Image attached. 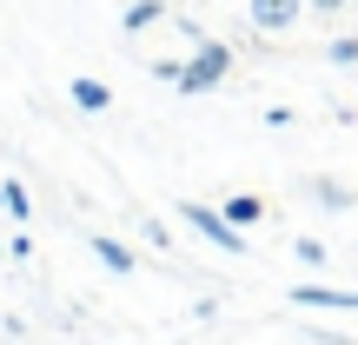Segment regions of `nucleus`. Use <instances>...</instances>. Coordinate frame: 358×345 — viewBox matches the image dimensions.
Listing matches in <instances>:
<instances>
[{"instance_id": "nucleus-1", "label": "nucleus", "mask_w": 358, "mask_h": 345, "mask_svg": "<svg viewBox=\"0 0 358 345\" xmlns=\"http://www.w3.org/2000/svg\"><path fill=\"white\" fill-rule=\"evenodd\" d=\"M232 73V47L226 40H199V47L186 53V73H179V93H213L219 80Z\"/></svg>"}, {"instance_id": "nucleus-8", "label": "nucleus", "mask_w": 358, "mask_h": 345, "mask_svg": "<svg viewBox=\"0 0 358 345\" xmlns=\"http://www.w3.org/2000/svg\"><path fill=\"white\" fill-rule=\"evenodd\" d=\"M0 213L7 219H34V199H27L20 179H0Z\"/></svg>"}, {"instance_id": "nucleus-2", "label": "nucleus", "mask_w": 358, "mask_h": 345, "mask_svg": "<svg viewBox=\"0 0 358 345\" xmlns=\"http://www.w3.org/2000/svg\"><path fill=\"white\" fill-rule=\"evenodd\" d=\"M173 213H179V219H186V226H192V232H199V239H206V246H219V253H245V232H239V226H232V219H226V213H219V206H199V199H179V206H173Z\"/></svg>"}, {"instance_id": "nucleus-7", "label": "nucleus", "mask_w": 358, "mask_h": 345, "mask_svg": "<svg viewBox=\"0 0 358 345\" xmlns=\"http://www.w3.org/2000/svg\"><path fill=\"white\" fill-rule=\"evenodd\" d=\"M166 20V7H159V0H133L127 13H120V27H127V34H146V27H159Z\"/></svg>"}, {"instance_id": "nucleus-13", "label": "nucleus", "mask_w": 358, "mask_h": 345, "mask_svg": "<svg viewBox=\"0 0 358 345\" xmlns=\"http://www.w3.org/2000/svg\"><path fill=\"white\" fill-rule=\"evenodd\" d=\"M179 73H186V60H153V80H166V87H179Z\"/></svg>"}, {"instance_id": "nucleus-4", "label": "nucleus", "mask_w": 358, "mask_h": 345, "mask_svg": "<svg viewBox=\"0 0 358 345\" xmlns=\"http://www.w3.org/2000/svg\"><path fill=\"white\" fill-rule=\"evenodd\" d=\"M292 306H312V312H358V293H345V286H292Z\"/></svg>"}, {"instance_id": "nucleus-9", "label": "nucleus", "mask_w": 358, "mask_h": 345, "mask_svg": "<svg viewBox=\"0 0 358 345\" xmlns=\"http://www.w3.org/2000/svg\"><path fill=\"white\" fill-rule=\"evenodd\" d=\"M93 259H100L106 272H133V253H127V246H120V239H106V232H100V239H93Z\"/></svg>"}, {"instance_id": "nucleus-12", "label": "nucleus", "mask_w": 358, "mask_h": 345, "mask_svg": "<svg viewBox=\"0 0 358 345\" xmlns=\"http://www.w3.org/2000/svg\"><path fill=\"white\" fill-rule=\"evenodd\" d=\"M292 253H299V266H325V246H319V239H312V232H306V239H299V246H292Z\"/></svg>"}, {"instance_id": "nucleus-10", "label": "nucleus", "mask_w": 358, "mask_h": 345, "mask_svg": "<svg viewBox=\"0 0 358 345\" xmlns=\"http://www.w3.org/2000/svg\"><path fill=\"white\" fill-rule=\"evenodd\" d=\"M312 199L332 206V213H345V206H352V186H338V179H312Z\"/></svg>"}, {"instance_id": "nucleus-3", "label": "nucleus", "mask_w": 358, "mask_h": 345, "mask_svg": "<svg viewBox=\"0 0 358 345\" xmlns=\"http://www.w3.org/2000/svg\"><path fill=\"white\" fill-rule=\"evenodd\" d=\"M245 20L252 34H292L306 20V0H245Z\"/></svg>"}, {"instance_id": "nucleus-11", "label": "nucleus", "mask_w": 358, "mask_h": 345, "mask_svg": "<svg viewBox=\"0 0 358 345\" xmlns=\"http://www.w3.org/2000/svg\"><path fill=\"white\" fill-rule=\"evenodd\" d=\"M325 60H332V66H358V34L332 40V47H325Z\"/></svg>"}, {"instance_id": "nucleus-5", "label": "nucleus", "mask_w": 358, "mask_h": 345, "mask_svg": "<svg viewBox=\"0 0 358 345\" xmlns=\"http://www.w3.org/2000/svg\"><path fill=\"white\" fill-rule=\"evenodd\" d=\"M66 100H73L80 113H106V106H113V87L93 80V73H80V80H66Z\"/></svg>"}, {"instance_id": "nucleus-6", "label": "nucleus", "mask_w": 358, "mask_h": 345, "mask_svg": "<svg viewBox=\"0 0 358 345\" xmlns=\"http://www.w3.org/2000/svg\"><path fill=\"white\" fill-rule=\"evenodd\" d=\"M219 213H226V219H232V226H239V232H252L259 219H266V199H259V192H232V199L219 206Z\"/></svg>"}, {"instance_id": "nucleus-14", "label": "nucleus", "mask_w": 358, "mask_h": 345, "mask_svg": "<svg viewBox=\"0 0 358 345\" xmlns=\"http://www.w3.org/2000/svg\"><path fill=\"white\" fill-rule=\"evenodd\" d=\"M306 7H312V13H345L352 0H306Z\"/></svg>"}]
</instances>
